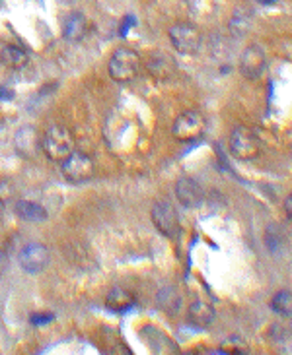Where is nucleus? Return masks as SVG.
<instances>
[{"mask_svg":"<svg viewBox=\"0 0 292 355\" xmlns=\"http://www.w3.org/2000/svg\"><path fill=\"white\" fill-rule=\"evenodd\" d=\"M16 213L20 215L21 220L35 222V224H42V222L47 220V210L43 208L42 204L32 202V200H20V202H16Z\"/></svg>","mask_w":292,"mask_h":355,"instance_id":"16","label":"nucleus"},{"mask_svg":"<svg viewBox=\"0 0 292 355\" xmlns=\"http://www.w3.org/2000/svg\"><path fill=\"white\" fill-rule=\"evenodd\" d=\"M4 266H6V254L0 251V270H2Z\"/></svg>","mask_w":292,"mask_h":355,"instance_id":"24","label":"nucleus"},{"mask_svg":"<svg viewBox=\"0 0 292 355\" xmlns=\"http://www.w3.org/2000/svg\"><path fill=\"white\" fill-rule=\"evenodd\" d=\"M215 318H217L215 309L209 303H205V301H195V303L189 307V320L193 325L201 326V328H207V326L215 323Z\"/></svg>","mask_w":292,"mask_h":355,"instance_id":"15","label":"nucleus"},{"mask_svg":"<svg viewBox=\"0 0 292 355\" xmlns=\"http://www.w3.org/2000/svg\"><path fill=\"white\" fill-rule=\"evenodd\" d=\"M284 210H286V218L291 220V215H292V196H286V198H284Z\"/></svg>","mask_w":292,"mask_h":355,"instance_id":"23","label":"nucleus"},{"mask_svg":"<svg viewBox=\"0 0 292 355\" xmlns=\"http://www.w3.org/2000/svg\"><path fill=\"white\" fill-rule=\"evenodd\" d=\"M10 99H14V92L6 86H0V102H10Z\"/></svg>","mask_w":292,"mask_h":355,"instance_id":"22","label":"nucleus"},{"mask_svg":"<svg viewBox=\"0 0 292 355\" xmlns=\"http://www.w3.org/2000/svg\"><path fill=\"white\" fill-rule=\"evenodd\" d=\"M42 148L51 162L63 163L74 152L73 134L64 126H51L43 136Z\"/></svg>","mask_w":292,"mask_h":355,"instance_id":"1","label":"nucleus"},{"mask_svg":"<svg viewBox=\"0 0 292 355\" xmlns=\"http://www.w3.org/2000/svg\"><path fill=\"white\" fill-rule=\"evenodd\" d=\"M257 2H261V4H273L275 0H257Z\"/></svg>","mask_w":292,"mask_h":355,"instance_id":"25","label":"nucleus"},{"mask_svg":"<svg viewBox=\"0 0 292 355\" xmlns=\"http://www.w3.org/2000/svg\"><path fill=\"white\" fill-rule=\"evenodd\" d=\"M170 39L179 55H195L201 47V31L193 23H176L170 28Z\"/></svg>","mask_w":292,"mask_h":355,"instance_id":"5","label":"nucleus"},{"mask_svg":"<svg viewBox=\"0 0 292 355\" xmlns=\"http://www.w3.org/2000/svg\"><path fill=\"white\" fill-rule=\"evenodd\" d=\"M53 320H55V316H53L51 313H35V315H32V323L35 326L49 325Z\"/></svg>","mask_w":292,"mask_h":355,"instance_id":"21","label":"nucleus"},{"mask_svg":"<svg viewBox=\"0 0 292 355\" xmlns=\"http://www.w3.org/2000/svg\"><path fill=\"white\" fill-rule=\"evenodd\" d=\"M158 307H162L166 313L174 315L181 309V295L176 287H164L160 294H158Z\"/></svg>","mask_w":292,"mask_h":355,"instance_id":"17","label":"nucleus"},{"mask_svg":"<svg viewBox=\"0 0 292 355\" xmlns=\"http://www.w3.org/2000/svg\"><path fill=\"white\" fill-rule=\"evenodd\" d=\"M265 64H267V55H265V49L261 45L251 43L244 49L240 57V72L244 78L259 80L261 74L265 72Z\"/></svg>","mask_w":292,"mask_h":355,"instance_id":"7","label":"nucleus"},{"mask_svg":"<svg viewBox=\"0 0 292 355\" xmlns=\"http://www.w3.org/2000/svg\"><path fill=\"white\" fill-rule=\"evenodd\" d=\"M105 305H107L109 311L125 313V311H129V309L135 305V297H133V294H131L129 289H125V287H113V289L107 294Z\"/></svg>","mask_w":292,"mask_h":355,"instance_id":"13","label":"nucleus"},{"mask_svg":"<svg viewBox=\"0 0 292 355\" xmlns=\"http://www.w3.org/2000/svg\"><path fill=\"white\" fill-rule=\"evenodd\" d=\"M150 218H152V224L156 225V229L162 235L166 237H176L179 233V218L178 212L174 210V206L166 200L162 202H156L152 206V212H150Z\"/></svg>","mask_w":292,"mask_h":355,"instance_id":"8","label":"nucleus"},{"mask_svg":"<svg viewBox=\"0 0 292 355\" xmlns=\"http://www.w3.org/2000/svg\"><path fill=\"white\" fill-rule=\"evenodd\" d=\"M0 62H2L4 66H8V68L21 70L24 66H28L30 57H28V52L24 51L21 47H18V45H6V47H2V51H0Z\"/></svg>","mask_w":292,"mask_h":355,"instance_id":"14","label":"nucleus"},{"mask_svg":"<svg viewBox=\"0 0 292 355\" xmlns=\"http://www.w3.org/2000/svg\"><path fill=\"white\" fill-rule=\"evenodd\" d=\"M172 132L178 142H195L205 132V117L199 111H183L174 122Z\"/></svg>","mask_w":292,"mask_h":355,"instance_id":"4","label":"nucleus"},{"mask_svg":"<svg viewBox=\"0 0 292 355\" xmlns=\"http://www.w3.org/2000/svg\"><path fill=\"white\" fill-rule=\"evenodd\" d=\"M51 260L49 249L42 243H30L24 247L20 253V266L24 272L28 274H39L47 268V264Z\"/></svg>","mask_w":292,"mask_h":355,"instance_id":"9","label":"nucleus"},{"mask_svg":"<svg viewBox=\"0 0 292 355\" xmlns=\"http://www.w3.org/2000/svg\"><path fill=\"white\" fill-rule=\"evenodd\" d=\"M271 307L277 315L286 316V318H289L292 313V294L291 291H289V289H282V291H279V294L273 297Z\"/></svg>","mask_w":292,"mask_h":355,"instance_id":"19","label":"nucleus"},{"mask_svg":"<svg viewBox=\"0 0 292 355\" xmlns=\"http://www.w3.org/2000/svg\"><path fill=\"white\" fill-rule=\"evenodd\" d=\"M140 72V57L133 49H117L109 61V76L119 84L133 81Z\"/></svg>","mask_w":292,"mask_h":355,"instance_id":"2","label":"nucleus"},{"mask_svg":"<svg viewBox=\"0 0 292 355\" xmlns=\"http://www.w3.org/2000/svg\"><path fill=\"white\" fill-rule=\"evenodd\" d=\"M64 177L73 183H84L94 177V162L90 155L74 150L63 162Z\"/></svg>","mask_w":292,"mask_h":355,"instance_id":"6","label":"nucleus"},{"mask_svg":"<svg viewBox=\"0 0 292 355\" xmlns=\"http://www.w3.org/2000/svg\"><path fill=\"white\" fill-rule=\"evenodd\" d=\"M146 68L158 80H167L176 72V62L166 52H154L146 62Z\"/></svg>","mask_w":292,"mask_h":355,"instance_id":"11","label":"nucleus"},{"mask_svg":"<svg viewBox=\"0 0 292 355\" xmlns=\"http://www.w3.org/2000/svg\"><path fill=\"white\" fill-rule=\"evenodd\" d=\"M251 21H253L251 12L246 10V8H240V10H236V14L230 20V30H232L234 35H244V33L250 31Z\"/></svg>","mask_w":292,"mask_h":355,"instance_id":"18","label":"nucleus"},{"mask_svg":"<svg viewBox=\"0 0 292 355\" xmlns=\"http://www.w3.org/2000/svg\"><path fill=\"white\" fill-rule=\"evenodd\" d=\"M230 153L240 162H251L261 153L259 138L248 126H236L230 134Z\"/></svg>","mask_w":292,"mask_h":355,"instance_id":"3","label":"nucleus"},{"mask_svg":"<svg viewBox=\"0 0 292 355\" xmlns=\"http://www.w3.org/2000/svg\"><path fill=\"white\" fill-rule=\"evenodd\" d=\"M12 196H14V186H12L8 181L0 179V202L2 204L10 202Z\"/></svg>","mask_w":292,"mask_h":355,"instance_id":"20","label":"nucleus"},{"mask_svg":"<svg viewBox=\"0 0 292 355\" xmlns=\"http://www.w3.org/2000/svg\"><path fill=\"white\" fill-rule=\"evenodd\" d=\"M176 196H178L181 206H185V208H199L201 202L205 200L203 186L195 179H191V177L179 179L178 184H176Z\"/></svg>","mask_w":292,"mask_h":355,"instance_id":"10","label":"nucleus"},{"mask_svg":"<svg viewBox=\"0 0 292 355\" xmlns=\"http://www.w3.org/2000/svg\"><path fill=\"white\" fill-rule=\"evenodd\" d=\"M88 33V20L80 12H71L63 23V35L69 41H80Z\"/></svg>","mask_w":292,"mask_h":355,"instance_id":"12","label":"nucleus"}]
</instances>
